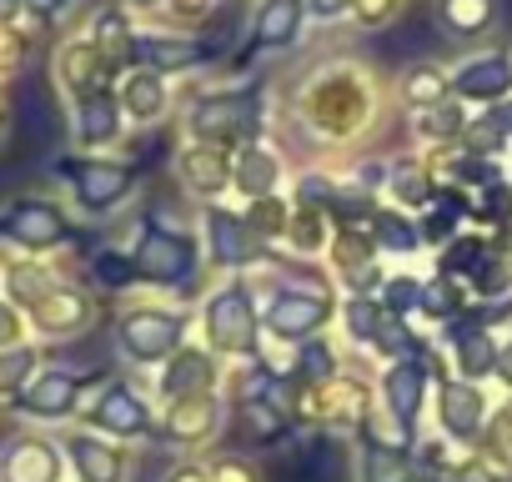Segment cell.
<instances>
[{"label": "cell", "mask_w": 512, "mask_h": 482, "mask_svg": "<svg viewBox=\"0 0 512 482\" xmlns=\"http://www.w3.org/2000/svg\"><path fill=\"white\" fill-rule=\"evenodd\" d=\"M221 382H226V362L211 352V347H201V342H186L181 352H171L161 367H156V402L166 407V402H181V397H201V392H221Z\"/></svg>", "instance_id": "cell-20"}, {"label": "cell", "mask_w": 512, "mask_h": 482, "mask_svg": "<svg viewBox=\"0 0 512 482\" xmlns=\"http://www.w3.org/2000/svg\"><path fill=\"white\" fill-rule=\"evenodd\" d=\"M241 216H246V226L267 241V247H277L282 241V231H287V221H292V196L287 191H277V196H262V201H241Z\"/></svg>", "instance_id": "cell-38"}, {"label": "cell", "mask_w": 512, "mask_h": 482, "mask_svg": "<svg viewBox=\"0 0 512 482\" xmlns=\"http://www.w3.org/2000/svg\"><path fill=\"white\" fill-rule=\"evenodd\" d=\"M116 101L131 121V131H156L176 116L181 106V86L161 71H146V66H126L121 81H116Z\"/></svg>", "instance_id": "cell-18"}, {"label": "cell", "mask_w": 512, "mask_h": 482, "mask_svg": "<svg viewBox=\"0 0 512 482\" xmlns=\"http://www.w3.org/2000/svg\"><path fill=\"white\" fill-rule=\"evenodd\" d=\"M392 106L402 116H417V111H432L442 101H452V76H447V61H432V56H417L407 61L392 81Z\"/></svg>", "instance_id": "cell-26"}, {"label": "cell", "mask_w": 512, "mask_h": 482, "mask_svg": "<svg viewBox=\"0 0 512 482\" xmlns=\"http://www.w3.org/2000/svg\"><path fill=\"white\" fill-rule=\"evenodd\" d=\"M86 422L101 437H111V442H141V437L156 432V412H151L146 392L136 382H126V377H106L101 382V392L86 407Z\"/></svg>", "instance_id": "cell-13"}, {"label": "cell", "mask_w": 512, "mask_h": 482, "mask_svg": "<svg viewBox=\"0 0 512 482\" xmlns=\"http://www.w3.org/2000/svg\"><path fill=\"white\" fill-rule=\"evenodd\" d=\"M51 81H56V91H61V96H66V106H71V101H86V96L116 91L121 71L96 51V41H91V36L71 31V36H61V41H56V51H51Z\"/></svg>", "instance_id": "cell-12"}, {"label": "cell", "mask_w": 512, "mask_h": 482, "mask_svg": "<svg viewBox=\"0 0 512 482\" xmlns=\"http://www.w3.org/2000/svg\"><path fill=\"white\" fill-rule=\"evenodd\" d=\"M26 11H21V0H0V26H16Z\"/></svg>", "instance_id": "cell-52"}, {"label": "cell", "mask_w": 512, "mask_h": 482, "mask_svg": "<svg viewBox=\"0 0 512 482\" xmlns=\"http://www.w3.org/2000/svg\"><path fill=\"white\" fill-rule=\"evenodd\" d=\"M382 322H387V307H382L377 297H342L332 332H337V342H342L347 352L367 357L372 342H377V332H382Z\"/></svg>", "instance_id": "cell-32"}, {"label": "cell", "mask_w": 512, "mask_h": 482, "mask_svg": "<svg viewBox=\"0 0 512 482\" xmlns=\"http://www.w3.org/2000/svg\"><path fill=\"white\" fill-rule=\"evenodd\" d=\"M477 121H482V126H487V131L512 151V96H507V101H497V106H487V111H477Z\"/></svg>", "instance_id": "cell-46"}, {"label": "cell", "mask_w": 512, "mask_h": 482, "mask_svg": "<svg viewBox=\"0 0 512 482\" xmlns=\"http://www.w3.org/2000/svg\"><path fill=\"white\" fill-rule=\"evenodd\" d=\"M131 262H136V282L146 292H166V297H201V287L211 282L206 267H201V241H196V226H191V211L186 216H146L136 241H131Z\"/></svg>", "instance_id": "cell-3"}, {"label": "cell", "mask_w": 512, "mask_h": 482, "mask_svg": "<svg viewBox=\"0 0 512 482\" xmlns=\"http://www.w3.org/2000/svg\"><path fill=\"white\" fill-rule=\"evenodd\" d=\"M312 21H307V0H251L246 16V46L256 56H297L307 41Z\"/></svg>", "instance_id": "cell-16"}, {"label": "cell", "mask_w": 512, "mask_h": 482, "mask_svg": "<svg viewBox=\"0 0 512 482\" xmlns=\"http://www.w3.org/2000/svg\"><path fill=\"white\" fill-rule=\"evenodd\" d=\"M372 241H377V252H382L387 262H417V257H427L422 231H417V216L392 211V206L377 211V221H372Z\"/></svg>", "instance_id": "cell-35"}, {"label": "cell", "mask_w": 512, "mask_h": 482, "mask_svg": "<svg viewBox=\"0 0 512 482\" xmlns=\"http://www.w3.org/2000/svg\"><path fill=\"white\" fill-rule=\"evenodd\" d=\"M96 297H91V287L86 282H61L56 292H46L31 312H26V327L36 332V337H46V342H76V337H86L91 327H96Z\"/></svg>", "instance_id": "cell-17"}, {"label": "cell", "mask_w": 512, "mask_h": 482, "mask_svg": "<svg viewBox=\"0 0 512 482\" xmlns=\"http://www.w3.org/2000/svg\"><path fill=\"white\" fill-rule=\"evenodd\" d=\"M36 347H11V352H0V397H21V387L41 372L36 367Z\"/></svg>", "instance_id": "cell-42"}, {"label": "cell", "mask_w": 512, "mask_h": 482, "mask_svg": "<svg viewBox=\"0 0 512 482\" xmlns=\"http://www.w3.org/2000/svg\"><path fill=\"white\" fill-rule=\"evenodd\" d=\"M21 11H26L36 26H51V21H61L66 11H76V0H21Z\"/></svg>", "instance_id": "cell-48"}, {"label": "cell", "mask_w": 512, "mask_h": 482, "mask_svg": "<svg viewBox=\"0 0 512 482\" xmlns=\"http://www.w3.org/2000/svg\"><path fill=\"white\" fill-rule=\"evenodd\" d=\"M327 241H332V216L322 206H297L292 201V221L277 241L282 257H297V262H322L327 257Z\"/></svg>", "instance_id": "cell-30"}, {"label": "cell", "mask_w": 512, "mask_h": 482, "mask_svg": "<svg viewBox=\"0 0 512 482\" xmlns=\"http://www.w3.org/2000/svg\"><path fill=\"white\" fill-rule=\"evenodd\" d=\"M417 462L402 442H382L372 432H362L357 442V482H412Z\"/></svg>", "instance_id": "cell-34"}, {"label": "cell", "mask_w": 512, "mask_h": 482, "mask_svg": "<svg viewBox=\"0 0 512 482\" xmlns=\"http://www.w3.org/2000/svg\"><path fill=\"white\" fill-rule=\"evenodd\" d=\"M211 51L201 46V36L191 31H171L161 21H141L136 26V41H131V66H146V71H161V76H191V71H211Z\"/></svg>", "instance_id": "cell-15"}, {"label": "cell", "mask_w": 512, "mask_h": 482, "mask_svg": "<svg viewBox=\"0 0 512 482\" xmlns=\"http://www.w3.org/2000/svg\"><path fill=\"white\" fill-rule=\"evenodd\" d=\"M422 282H427V272H417L412 262H392L387 282L377 287V302H382L392 317H417V307H422Z\"/></svg>", "instance_id": "cell-36"}, {"label": "cell", "mask_w": 512, "mask_h": 482, "mask_svg": "<svg viewBox=\"0 0 512 482\" xmlns=\"http://www.w3.org/2000/svg\"><path fill=\"white\" fill-rule=\"evenodd\" d=\"M191 226H196V241H201L206 277H251L277 257V247H267V241L246 226L236 201L191 206Z\"/></svg>", "instance_id": "cell-6"}, {"label": "cell", "mask_w": 512, "mask_h": 482, "mask_svg": "<svg viewBox=\"0 0 512 482\" xmlns=\"http://www.w3.org/2000/svg\"><path fill=\"white\" fill-rule=\"evenodd\" d=\"M26 312L11 307V302H0V352H11V347H26Z\"/></svg>", "instance_id": "cell-45"}, {"label": "cell", "mask_w": 512, "mask_h": 482, "mask_svg": "<svg viewBox=\"0 0 512 482\" xmlns=\"http://www.w3.org/2000/svg\"><path fill=\"white\" fill-rule=\"evenodd\" d=\"M176 131L181 141H211L236 151L241 141L277 131V91L256 76H201V86H181Z\"/></svg>", "instance_id": "cell-2"}, {"label": "cell", "mask_w": 512, "mask_h": 482, "mask_svg": "<svg viewBox=\"0 0 512 482\" xmlns=\"http://www.w3.org/2000/svg\"><path fill=\"white\" fill-rule=\"evenodd\" d=\"M292 171H297V161H292V151L277 141V131H272V136H256V141H241V146L231 151V201L241 206V201L277 196V191H287Z\"/></svg>", "instance_id": "cell-9"}, {"label": "cell", "mask_w": 512, "mask_h": 482, "mask_svg": "<svg viewBox=\"0 0 512 482\" xmlns=\"http://www.w3.org/2000/svg\"><path fill=\"white\" fill-rule=\"evenodd\" d=\"M447 477H452V482H507L512 472H507L497 457H487V452H462Z\"/></svg>", "instance_id": "cell-43"}, {"label": "cell", "mask_w": 512, "mask_h": 482, "mask_svg": "<svg viewBox=\"0 0 512 482\" xmlns=\"http://www.w3.org/2000/svg\"><path fill=\"white\" fill-rule=\"evenodd\" d=\"M211 482H262V467H256L251 457H241V452H221L211 462Z\"/></svg>", "instance_id": "cell-44"}, {"label": "cell", "mask_w": 512, "mask_h": 482, "mask_svg": "<svg viewBox=\"0 0 512 482\" xmlns=\"http://www.w3.org/2000/svg\"><path fill=\"white\" fill-rule=\"evenodd\" d=\"M472 302L477 307H497V302H512V252H502L492 241V257L482 262V272L472 277Z\"/></svg>", "instance_id": "cell-37"}, {"label": "cell", "mask_w": 512, "mask_h": 482, "mask_svg": "<svg viewBox=\"0 0 512 482\" xmlns=\"http://www.w3.org/2000/svg\"><path fill=\"white\" fill-rule=\"evenodd\" d=\"M492 382H502V392L512 397V337H502V352H497V372Z\"/></svg>", "instance_id": "cell-50"}, {"label": "cell", "mask_w": 512, "mask_h": 482, "mask_svg": "<svg viewBox=\"0 0 512 482\" xmlns=\"http://www.w3.org/2000/svg\"><path fill=\"white\" fill-rule=\"evenodd\" d=\"M447 76H452V96L462 106H472V111H487V106L512 96V56H507V46H472L457 61H447Z\"/></svg>", "instance_id": "cell-14"}, {"label": "cell", "mask_w": 512, "mask_h": 482, "mask_svg": "<svg viewBox=\"0 0 512 482\" xmlns=\"http://www.w3.org/2000/svg\"><path fill=\"white\" fill-rule=\"evenodd\" d=\"M91 377L71 372V367H41L26 387H21V412L36 422H61L71 412H81V392Z\"/></svg>", "instance_id": "cell-24"}, {"label": "cell", "mask_w": 512, "mask_h": 482, "mask_svg": "<svg viewBox=\"0 0 512 482\" xmlns=\"http://www.w3.org/2000/svg\"><path fill=\"white\" fill-rule=\"evenodd\" d=\"M66 181V201L81 221H116L131 211L136 191H141V171L126 156H86L71 151L61 166Z\"/></svg>", "instance_id": "cell-7"}, {"label": "cell", "mask_w": 512, "mask_h": 482, "mask_svg": "<svg viewBox=\"0 0 512 482\" xmlns=\"http://www.w3.org/2000/svg\"><path fill=\"white\" fill-rule=\"evenodd\" d=\"M136 16L126 11V6H91L86 11V26H81V36H91L96 41V51L116 66V71H126L131 66V41H136Z\"/></svg>", "instance_id": "cell-29"}, {"label": "cell", "mask_w": 512, "mask_h": 482, "mask_svg": "<svg viewBox=\"0 0 512 482\" xmlns=\"http://www.w3.org/2000/svg\"><path fill=\"white\" fill-rule=\"evenodd\" d=\"M482 452H487V457H497V462L512 472V397L492 402L487 427H482Z\"/></svg>", "instance_id": "cell-40"}, {"label": "cell", "mask_w": 512, "mask_h": 482, "mask_svg": "<svg viewBox=\"0 0 512 482\" xmlns=\"http://www.w3.org/2000/svg\"><path fill=\"white\" fill-rule=\"evenodd\" d=\"M0 236L26 257H56V252L71 247V216H66V206L56 196L26 191V196L11 201L6 216H0Z\"/></svg>", "instance_id": "cell-8"}, {"label": "cell", "mask_w": 512, "mask_h": 482, "mask_svg": "<svg viewBox=\"0 0 512 482\" xmlns=\"http://www.w3.org/2000/svg\"><path fill=\"white\" fill-rule=\"evenodd\" d=\"M342 352H347V347L337 342V332H322V337H312V342H302V347L287 352V377L312 382V387H327L332 377L347 372V357H342Z\"/></svg>", "instance_id": "cell-33"}, {"label": "cell", "mask_w": 512, "mask_h": 482, "mask_svg": "<svg viewBox=\"0 0 512 482\" xmlns=\"http://www.w3.org/2000/svg\"><path fill=\"white\" fill-rule=\"evenodd\" d=\"M352 0H307V21L312 26H347Z\"/></svg>", "instance_id": "cell-47"}, {"label": "cell", "mask_w": 512, "mask_h": 482, "mask_svg": "<svg viewBox=\"0 0 512 482\" xmlns=\"http://www.w3.org/2000/svg\"><path fill=\"white\" fill-rule=\"evenodd\" d=\"M472 116H477V111L452 96V101H442V106H432V111H417V116H402V121H407V141H412L417 156H442V151H457V146L467 141Z\"/></svg>", "instance_id": "cell-25"}, {"label": "cell", "mask_w": 512, "mask_h": 482, "mask_svg": "<svg viewBox=\"0 0 512 482\" xmlns=\"http://www.w3.org/2000/svg\"><path fill=\"white\" fill-rule=\"evenodd\" d=\"M66 457H71L81 482H126V472H131L126 442H111L101 432H71L66 437Z\"/></svg>", "instance_id": "cell-28"}, {"label": "cell", "mask_w": 512, "mask_h": 482, "mask_svg": "<svg viewBox=\"0 0 512 482\" xmlns=\"http://www.w3.org/2000/svg\"><path fill=\"white\" fill-rule=\"evenodd\" d=\"M437 196H442V181H437V171H432L427 156H417V151L387 156L382 186H377V201H382V206L407 211V216H422V211L437 206Z\"/></svg>", "instance_id": "cell-22"}, {"label": "cell", "mask_w": 512, "mask_h": 482, "mask_svg": "<svg viewBox=\"0 0 512 482\" xmlns=\"http://www.w3.org/2000/svg\"><path fill=\"white\" fill-rule=\"evenodd\" d=\"M507 56H512V41H507Z\"/></svg>", "instance_id": "cell-55"}, {"label": "cell", "mask_w": 512, "mask_h": 482, "mask_svg": "<svg viewBox=\"0 0 512 482\" xmlns=\"http://www.w3.org/2000/svg\"><path fill=\"white\" fill-rule=\"evenodd\" d=\"M116 6H126V11L136 16V21H156L166 0H116Z\"/></svg>", "instance_id": "cell-51"}, {"label": "cell", "mask_w": 512, "mask_h": 482, "mask_svg": "<svg viewBox=\"0 0 512 482\" xmlns=\"http://www.w3.org/2000/svg\"><path fill=\"white\" fill-rule=\"evenodd\" d=\"M437 337L447 342V362H452V377H467V382H487V377L497 372V352H502V332H497V322H487V317L467 312L462 322L442 327ZM437 337H432V342H437Z\"/></svg>", "instance_id": "cell-21"}, {"label": "cell", "mask_w": 512, "mask_h": 482, "mask_svg": "<svg viewBox=\"0 0 512 482\" xmlns=\"http://www.w3.org/2000/svg\"><path fill=\"white\" fill-rule=\"evenodd\" d=\"M196 342L211 347L226 367L267 352L262 332V292L251 277H211L196 297Z\"/></svg>", "instance_id": "cell-4"}, {"label": "cell", "mask_w": 512, "mask_h": 482, "mask_svg": "<svg viewBox=\"0 0 512 482\" xmlns=\"http://www.w3.org/2000/svg\"><path fill=\"white\" fill-rule=\"evenodd\" d=\"M402 11H407V0H352L347 26L362 31V36H377V31H387Z\"/></svg>", "instance_id": "cell-41"}, {"label": "cell", "mask_w": 512, "mask_h": 482, "mask_svg": "<svg viewBox=\"0 0 512 482\" xmlns=\"http://www.w3.org/2000/svg\"><path fill=\"white\" fill-rule=\"evenodd\" d=\"M392 86L372 61L352 51H327L307 61L277 96V141H297L302 161H352L372 146L392 116Z\"/></svg>", "instance_id": "cell-1"}, {"label": "cell", "mask_w": 512, "mask_h": 482, "mask_svg": "<svg viewBox=\"0 0 512 482\" xmlns=\"http://www.w3.org/2000/svg\"><path fill=\"white\" fill-rule=\"evenodd\" d=\"M161 482H211V467H201V462H176Z\"/></svg>", "instance_id": "cell-49"}, {"label": "cell", "mask_w": 512, "mask_h": 482, "mask_svg": "<svg viewBox=\"0 0 512 482\" xmlns=\"http://www.w3.org/2000/svg\"><path fill=\"white\" fill-rule=\"evenodd\" d=\"M6 141H11V111H6V101H0V151H6Z\"/></svg>", "instance_id": "cell-53"}, {"label": "cell", "mask_w": 512, "mask_h": 482, "mask_svg": "<svg viewBox=\"0 0 512 482\" xmlns=\"http://www.w3.org/2000/svg\"><path fill=\"white\" fill-rule=\"evenodd\" d=\"M196 332V312L181 297L166 292H121L116 302V352L131 367H161L171 352H181Z\"/></svg>", "instance_id": "cell-5"}, {"label": "cell", "mask_w": 512, "mask_h": 482, "mask_svg": "<svg viewBox=\"0 0 512 482\" xmlns=\"http://www.w3.org/2000/svg\"><path fill=\"white\" fill-rule=\"evenodd\" d=\"M502 171H507V181H512V151H507V161H502Z\"/></svg>", "instance_id": "cell-54"}, {"label": "cell", "mask_w": 512, "mask_h": 482, "mask_svg": "<svg viewBox=\"0 0 512 482\" xmlns=\"http://www.w3.org/2000/svg\"><path fill=\"white\" fill-rule=\"evenodd\" d=\"M0 482H61V452L46 437H16L0 457Z\"/></svg>", "instance_id": "cell-31"}, {"label": "cell", "mask_w": 512, "mask_h": 482, "mask_svg": "<svg viewBox=\"0 0 512 482\" xmlns=\"http://www.w3.org/2000/svg\"><path fill=\"white\" fill-rule=\"evenodd\" d=\"M221 422H226L221 392H201V397L166 402L161 417H156V432H161L171 447H206V442H216Z\"/></svg>", "instance_id": "cell-23"}, {"label": "cell", "mask_w": 512, "mask_h": 482, "mask_svg": "<svg viewBox=\"0 0 512 482\" xmlns=\"http://www.w3.org/2000/svg\"><path fill=\"white\" fill-rule=\"evenodd\" d=\"M71 146L86 151V156H121L126 136H131V121L116 101V91H101V96H86V101H71Z\"/></svg>", "instance_id": "cell-19"}, {"label": "cell", "mask_w": 512, "mask_h": 482, "mask_svg": "<svg viewBox=\"0 0 512 482\" xmlns=\"http://www.w3.org/2000/svg\"><path fill=\"white\" fill-rule=\"evenodd\" d=\"M432 16L452 41H462L472 51V46H492V36L502 26V0H437Z\"/></svg>", "instance_id": "cell-27"}, {"label": "cell", "mask_w": 512, "mask_h": 482, "mask_svg": "<svg viewBox=\"0 0 512 482\" xmlns=\"http://www.w3.org/2000/svg\"><path fill=\"white\" fill-rule=\"evenodd\" d=\"M487 412H492V397H487L482 382H467V377H452V372L437 377V387H432L437 437H447L452 447H472V442H482Z\"/></svg>", "instance_id": "cell-11"}, {"label": "cell", "mask_w": 512, "mask_h": 482, "mask_svg": "<svg viewBox=\"0 0 512 482\" xmlns=\"http://www.w3.org/2000/svg\"><path fill=\"white\" fill-rule=\"evenodd\" d=\"M171 176L186 206H221L231 201V151L211 141H176Z\"/></svg>", "instance_id": "cell-10"}, {"label": "cell", "mask_w": 512, "mask_h": 482, "mask_svg": "<svg viewBox=\"0 0 512 482\" xmlns=\"http://www.w3.org/2000/svg\"><path fill=\"white\" fill-rule=\"evenodd\" d=\"M226 6V0H166L161 6V26H171V31H191V36H201L206 31V21L216 16Z\"/></svg>", "instance_id": "cell-39"}]
</instances>
